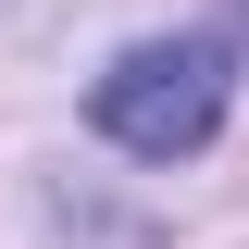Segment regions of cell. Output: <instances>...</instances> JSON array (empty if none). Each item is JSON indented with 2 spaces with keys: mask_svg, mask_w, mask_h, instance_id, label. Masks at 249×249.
Instances as JSON below:
<instances>
[{
  "mask_svg": "<svg viewBox=\"0 0 249 249\" xmlns=\"http://www.w3.org/2000/svg\"><path fill=\"white\" fill-rule=\"evenodd\" d=\"M224 100H237L224 37H150V50H124L88 88V124L112 137V150H137V162H187V150H212Z\"/></svg>",
  "mask_w": 249,
  "mask_h": 249,
  "instance_id": "cell-1",
  "label": "cell"
}]
</instances>
